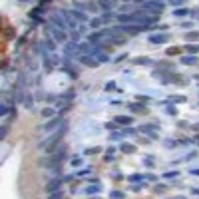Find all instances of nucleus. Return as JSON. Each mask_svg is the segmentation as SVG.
Returning a JSON list of instances; mask_svg holds the SVG:
<instances>
[{"instance_id":"obj_42","label":"nucleus","mask_w":199,"mask_h":199,"mask_svg":"<svg viewBox=\"0 0 199 199\" xmlns=\"http://www.w3.org/2000/svg\"><path fill=\"white\" fill-rule=\"evenodd\" d=\"M191 193H193V195H199V189H197V187H193V189H191Z\"/></svg>"},{"instance_id":"obj_6","label":"nucleus","mask_w":199,"mask_h":199,"mask_svg":"<svg viewBox=\"0 0 199 199\" xmlns=\"http://www.w3.org/2000/svg\"><path fill=\"white\" fill-rule=\"evenodd\" d=\"M62 124H64V121H62V118H52L46 126L42 127V129H44V132H54V127H56V126H62Z\"/></svg>"},{"instance_id":"obj_36","label":"nucleus","mask_w":199,"mask_h":199,"mask_svg":"<svg viewBox=\"0 0 199 199\" xmlns=\"http://www.w3.org/2000/svg\"><path fill=\"white\" fill-rule=\"evenodd\" d=\"M98 151H100L98 147H90V149H86V153H88V155H92V153H98Z\"/></svg>"},{"instance_id":"obj_19","label":"nucleus","mask_w":199,"mask_h":199,"mask_svg":"<svg viewBox=\"0 0 199 199\" xmlns=\"http://www.w3.org/2000/svg\"><path fill=\"white\" fill-rule=\"evenodd\" d=\"M177 175H179L177 169L175 171H167V173H163V179H177Z\"/></svg>"},{"instance_id":"obj_43","label":"nucleus","mask_w":199,"mask_h":199,"mask_svg":"<svg viewBox=\"0 0 199 199\" xmlns=\"http://www.w3.org/2000/svg\"><path fill=\"white\" fill-rule=\"evenodd\" d=\"M191 175H197L199 177V169H191Z\"/></svg>"},{"instance_id":"obj_25","label":"nucleus","mask_w":199,"mask_h":199,"mask_svg":"<svg viewBox=\"0 0 199 199\" xmlns=\"http://www.w3.org/2000/svg\"><path fill=\"white\" fill-rule=\"evenodd\" d=\"M110 197H112V199H124V193H119V191H112V193H110Z\"/></svg>"},{"instance_id":"obj_32","label":"nucleus","mask_w":199,"mask_h":199,"mask_svg":"<svg viewBox=\"0 0 199 199\" xmlns=\"http://www.w3.org/2000/svg\"><path fill=\"white\" fill-rule=\"evenodd\" d=\"M146 165L147 167H153V157H149V155H147V157H146Z\"/></svg>"},{"instance_id":"obj_8","label":"nucleus","mask_w":199,"mask_h":199,"mask_svg":"<svg viewBox=\"0 0 199 199\" xmlns=\"http://www.w3.org/2000/svg\"><path fill=\"white\" fill-rule=\"evenodd\" d=\"M52 22H54V24H56L58 28H62V30H66V28L70 26L66 18H60V14H54V16H52Z\"/></svg>"},{"instance_id":"obj_24","label":"nucleus","mask_w":199,"mask_h":199,"mask_svg":"<svg viewBox=\"0 0 199 199\" xmlns=\"http://www.w3.org/2000/svg\"><path fill=\"white\" fill-rule=\"evenodd\" d=\"M127 179H129V181H133V183H135V181H141V179H143V177H141V175H139V173H133V175H129V177H127Z\"/></svg>"},{"instance_id":"obj_17","label":"nucleus","mask_w":199,"mask_h":199,"mask_svg":"<svg viewBox=\"0 0 199 199\" xmlns=\"http://www.w3.org/2000/svg\"><path fill=\"white\" fill-rule=\"evenodd\" d=\"M189 14V10H185V8H177L175 12H173V16H177V18H183V16H187Z\"/></svg>"},{"instance_id":"obj_40","label":"nucleus","mask_w":199,"mask_h":199,"mask_svg":"<svg viewBox=\"0 0 199 199\" xmlns=\"http://www.w3.org/2000/svg\"><path fill=\"white\" fill-rule=\"evenodd\" d=\"M146 177H147V179H149V181H155V179H157V177H155V175H151V173H147Z\"/></svg>"},{"instance_id":"obj_28","label":"nucleus","mask_w":199,"mask_h":199,"mask_svg":"<svg viewBox=\"0 0 199 199\" xmlns=\"http://www.w3.org/2000/svg\"><path fill=\"white\" fill-rule=\"evenodd\" d=\"M46 46H48V50H50V52H54V50H56V48H54V42L50 38H46Z\"/></svg>"},{"instance_id":"obj_35","label":"nucleus","mask_w":199,"mask_h":199,"mask_svg":"<svg viewBox=\"0 0 199 199\" xmlns=\"http://www.w3.org/2000/svg\"><path fill=\"white\" fill-rule=\"evenodd\" d=\"M165 147H169V149H171V147H175V141H173V139H167V141H165Z\"/></svg>"},{"instance_id":"obj_11","label":"nucleus","mask_w":199,"mask_h":199,"mask_svg":"<svg viewBox=\"0 0 199 199\" xmlns=\"http://www.w3.org/2000/svg\"><path fill=\"white\" fill-rule=\"evenodd\" d=\"M181 64H187V66L197 64V56H195V54H191V56H183V58H181Z\"/></svg>"},{"instance_id":"obj_21","label":"nucleus","mask_w":199,"mask_h":199,"mask_svg":"<svg viewBox=\"0 0 199 199\" xmlns=\"http://www.w3.org/2000/svg\"><path fill=\"white\" fill-rule=\"evenodd\" d=\"M185 38L189 40V42H193V40L199 38V32H189V34H185Z\"/></svg>"},{"instance_id":"obj_3","label":"nucleus","mask_w":199,"mask_h":199,"mask_svg":"<svg viewBox=\"0 0 199 199\" xmlns=\"http://www.w3.org/2000/svg\"><path fill=\"white\" fill-rule=\"evenodd\" d=\"M146 26H141V24H119L118 30H121V32H126V34H139L141 30H143Z\"/></svg>"},{"instance_id":"obj_41","label":"nucleus","mask_w":199,"mask_h":199,"mask_svg":"<svg viewBox=\"0 0 199 199\" xmlns=\"http://www.w3.org/2000/svg\"><path fill=\"white\" fill-rule=\"evenodd\" d=\"M60 197H62V195H60V193L56 191V193H54V195H52V197H50V199H60Z\"/></svg>"},{"instance_id":"obj_46","label":"nucleus","mask_w":199,"mask_h":199,"mask_svg":"<svg viewBox=\"0 0 199 199\" xmlns=\"http://www.w3.org/2000/svg\"><path fill=\"white\" fill-rule=\"evenodd\" d=\"M139 2H143V0H139Z\"/></svg>"},{"instance_id":"obj_27","label":"nucleus","mask_w":199,"mask_h":199,"mask_svg":"<svg viewBox=\"0 0 199 199\" xmlns=\"http://www.w3.org/2000/svg\"><path fill=\"white\" fill-rule=\"evenodd\" d=\"M102 22H104V20H102V18H94V20H92V22H90V24H92V26H94V28H98V26H100V24H102Z\"/></svg>"},{"instance_id":"obj_44","label":"nucleus","mask_w":199,"mask_h":199,"mask_svg":"<svg viewBox=\"0 0 199 199\" xmlns=\"http://www.w3.org/2000/svg\"><path fill=\"white\" fill-rule=\"evenodd\" d=\"M173 199H185V197H173Z\"/></svg>"},{"instance_id":"obj_12","label":"nucleus","mask_w":199,"mask_h":199,"mask_svg":"<svg viewBox=\"0 0 199 199\" xmlns=\"http://www.w3.org/2000/svg\"><path fill=\"white\" fill-rule=\"evenodd\" d=\"M116 124H121V126H129V124H132V118H129V116H118V118H116Z\"/></svg>"},{"instance_id":"obj_13","label":"nucleus","mask_w":199,"mask_h":199,"mask_svg":"<svg viewBox=\"0 0 199 199\" xmlns=\"http://www.w3.org/2000/svg\"><path fill=\"white\" fill-rule=\"evenodd\" d=\"M100 189H102L100 185H88L86 189H84V193H88V195H98Z\"/></svg>"},{"instance_id":"obj_39","label":"nucleus","mask_w":199,"mask_h":199,"mask_svg":"<svg viewBox=\"0 0 199 199\" xmlns=\"http://www.w3.org/2000/svg\"><path fill=\"white\" fill-rule=\"evenodd\" d=\"M32 106H34V100L28 98V100H26V108H32Z\"/></svg>"},{"instance_id":"obj_37","label":"nucleus","mask_w":199,"mask_h":199,"mask_svg":"<svg viewBox=\"0 0 199 199\" xmlns=\"http://www.w3.org/2000/svg\"><path fill=\"white\" fill-rule=\"evenodd\" d=\"M80 163H82V159H80V157H74L72 159V165H80Z\"/></svg>"},{"instance_id":"obj_4","label":"nucleus","mask_w":199,"mask_h":199,"mask_svg":"<svg viewBox=\"0 0 199 199\" xmlns=\"http://www.w3.org/2000/svg\"><path fill=\"white\" fill-rule=\"evenodd\" d=\"M66 155H68V149H66L64 146H62V147L58 149V151H56V153L52 155V161H48V165H56V163H60V161L66 157Z\"/></svg>"},{"instance_id":"obj_5","label":"nucleus","mask_w":199,"mask_h":199,"mask_svg":"<svg viewBox=\"0 0 199 199\" xmlns=\"http://www.w3.org/2000/svg\"><path fill=\"white\" fill-rule=\"evenodd\" d=\"M78 58H80L82 64H86V66H90V68L98 66V58H96V56H78Z\"/></svg>"},{"instance_id":"obj_45","label":"nucleus","mask_w":199,"mask_h":199,"mask_svg":"<svg viewBox=\"0 0 199 199\" xmlns=\"http://www.w3.org/2000/svg\"><path fill=\"white\" fill-rule=\"evenodd\" d=\"M124 2H129V0H124Z\"/></svg>"},{"instance_id":"obj_15","label":"nucleus","mask_w":199,"mask_h":199,"mask_svg":"<svg viewBox=\"0 0 199 199\" xmlns=\"http://www.w3.org/2000/svg\"><path fill=\"white\" fill-rule=\"evenodd\" d=\"M141 132L151 135V138H155V126H141Z\"/></svg>"},{"instance_id":"obj_30","label":"nucleus","mask_w":199,"mask_h":199,"mask_svg":"<svg viewBox=\"0 0 199 199\" xmlns=\"http://www.w3.org/2000/svg\"><path fill=\"white\" fill-rule=\"evenodd\" d=\"M169 4H173V6H181V4H185V0H169Z\"/></svg>"},{"instance_id":"obj_1","label":"nucleus","mask_w":199,"mask_h":199,"mask_svg":"<svg viewBox=\"0 0 199 199\" xmlns=\"http://www.w3.org/2000/svg\"><path fill=\"white\" fill-rule=\"evenodd\" d=\"M66 132H68V121H64V124L60 126L58 132H54L52 135H50V138H46L44 141H42V143H40V147H42V149H48V151H52L54 146H56V141H58V139L62 138V135H64Z\"/></svg>"},{"instance_id":"obj_7","label":"nucleus","mask_w":199,"mask_h":199,"mask_svg":"<svg viewBox=\"0 0 199 199\" xmlns=\"http://www.w3.org/2000/svg\"><path fill=\"white\" fill-rule=\"evenodd\" d=\"M167 40H169L167 34H151L149 36V42H153V44H165Z\"/></svg>"},{"instance_id":"obj_23","label":"nucleus","mask_w":199,"mask_h":199,"mask_svg":"<svg viewBox=\"0 0 199 199\" xmlns=\"http://www.w3.org/2000/svg\"><path fill=\"white\" fill-rule=\"evenodd\" d=\"M121 151L132 153V151H135V147H133V146H127V143H124V146H121Z\"/></svg>"},{"instance_id":"obj_29","label":"nucleus","mask_w":199,"mask_h":199,"mask_svg":"<svg viewBox=\"0 0 199 199\" xmlns=\"http://www.w3.org/2000/svg\"><path fill=\"white\" fill-rule=\"evenodd\" d=\"M112 18H113V14H112V12H106L104 16H102V20H104V22H110Z\"/></svg>"},{"instance_id":"obj_33","label":"nucleus","mask_w":199,"mask_h":199,"mask_svg":"<svg viewBox=\"0 0 199 199\" xmlns=\"http://www.w3.org/2000/svg\"><path fill=\"white\" fill-rule=\"evenodd\" d=\"M135 64H149V60L147 58H138L135 60Z\"/></svg>"},{"instance_id":"obj_22","label":"nucleus","mask_w":199,"mask_h":199,"mask_svg":"<svg viewBox=\"0 0 199 199\" xmlns=\"http://www.w3.org/2000/svg\"><path fill=\"white\" fill-rule=\"evenodd\" d=\"M42 116H44V118H54V110L52 108H46V110L42 112Z\"/></svg>"},{"instance_id":"obj_38","label":"nucleus","mask_w":199,"mask_h":199,"mask_svg":"<svg viewBox=\"0 0 199 199\" xmlns=\"http://www.w3.org/2000/svg\"><path fill=\"white\" fill-rule=\"evenodd\" d=\"M135 133V129H124V135H133Z\"/></svg>"},{"instance_id":"obj_20","label":"nucleus","mask_w":199,"mask_h":199,"mask_svg":"<svg viewBox=\"0 0 199 199\" xmlns=\"http://www.w3.org/2000/svg\"><path fill=\"white\" fill-rule=\"evenodd\" d=\"M129 110H133L135 113H141V112H146V108H143V106H138V104H132V106H129Z\"/></svg>"},{"instance_id":"obj_2","label":"nucleus","mask_w":199,"mask_h":199,"mask_svg":"<svg viewBox=\"0 0 199 199\" xmlns=\"http://www.w3.org/2000/svg\"><path fill=\"white\" fill-rule=\"evenodd\" d=\"M163 8H165V2H161V0H146L143 2V10H147V12L159 14Z\"/></svg>"},{"instance_id":"obj_31","label":"nucleus","mask_w":199,"mask_h":199,"mask_svg":"<svg viewBox=\"0 0 199 199\" xmlns=\"http://www.w3.org/2000/svg\"><path fill=\"white\" fill-rule=\"evenodd\" d=\"M167 113H169V116H175V113H177V110H175L173 106H167Z\"/></svg>"},{"instance_id":"obj_18","label":"nucleus","mask_w":199,"mask_h":199,"mask_svg":"<svg viewBox=\"0 0 199 199\" xmlns=\"http://www.w3.org/2000/svg\"><path fill=\"white\" fill-rule=\"evenodd\" d=\"M76 48H78V46H76L74 42H70V44L66 46V54H68V56H74V52H76Z\"/></svg>"},{"instance_id":"obj_16","label":"nucleus","mask_w":199,"mask_h":199,"mask_svg":"<svg viewBox=\"0 0 199 199\" xmlns=\"http://www.w3.org/2000/svg\"><path fill=\"white\" fill-rule=\"evenodd\" d=\"M113 2H116V0H100V6L106 8V10H110V8L113 6Z\"/></svg>"},{"instance_id":"obj_34","label":"nucleus","mask_w":199,"mask_h":199,"mask_svg":"<svg viewBox=\"0 0 199 199\" xmlns=\"http://www.w3.org/2000/svg\"><path fill=\"white\" fill-rule=\"evenodd\" d=\"M6 113H8V106L4 104V106L0 108V116H6Z\"/></svg>"},{"instance_id":"obj_14","label":"nucleus","mask_w":199,"mask_h":199,"mask_svg":"<svg viewBox=\"0 0 199 199\" xmlns=\"http://www.w3.org/2000/svg\"><path fill=\"white\" fill-rule=\"evenodd\" d=\"M70 16H72L76 22H86V14H82V12H70Z\"/></svg>"},{"instance_id":"obj_26","label":"nucleus","mask_w":199,"mask_h":199,"mask_svg":"<svg viewBox=\"0 0 199 199\" xmlns=\"http://www.w3.org/2000/svg\"><path fill=\"white\" fill-rule=\"evenodd\" d=\"M185 50L189 54H197V50H199V46H185Z\"/></svg>"},{"instance_id":"obj_9","label":"nucleus","mask_w":199,"mask_h":199,"mask_svg":"<svg viewBox=\"0 0 199 199\" xmlns=\"http://www.w3.org/2000/svg\"><path fill=\"white\" fill-rule=\"evenodd\" d=\"M62 181H64V179H58V177H56V179H52V181H50V183L46 185V191H48V193H56Z\"/></svg>"},{"instance_id":"obj_10","label":"nucleus","mask_w":199,"mask_h":199,"mask_svg":"<svg viewBox=\"0 0 199 199\" xmlns=\"http://www.w3.org/2000/svg\"><path fill=\"white\" fill-rule=\"evenodd\" d=\"M50 30H52V34H54V38L58 40V42H64V40H66V34H64V30H62V28H54V26H50Z\"/></svg>"}]
</instances>
